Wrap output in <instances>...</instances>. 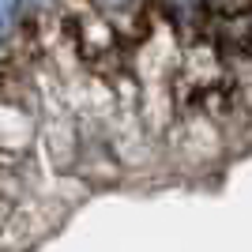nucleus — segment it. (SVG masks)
<instances>
[{
	"label": "nucleus",
	"mask_w": 252,
	"mask_h": 252,
	"mask_svg": "<svg viewBox=\"0 0 252 252\" xmlns=\"http://www.w3.org/2000/svg\"><path fill=\"white\" fill-rule=\"evenodd\" d=\"M15 8H19V0H0V34L11 27V19H15Z\"/></svg>",
	"instance_id": "f257e3e1"
},
{
	"label": "nucleus",
	"mask_w": 252,
	"mask_h": 252,
	"mask_svg": "<svg viewBox=\"0 0 252 252\" xmlns=\"http://www.w3.org/2000/svg\"><path fill=\"white\" fill-rule=\"evenodd\" d=\"M98 4H105V8H125L128 0H98Z\"/></svg>",
	"instance_id": "f03ea898"
}]
</instances>
